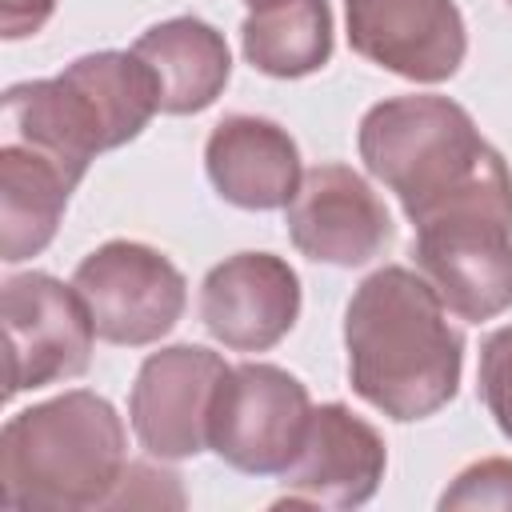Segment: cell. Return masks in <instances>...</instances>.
Instances as JSON below:
<instances>
[{
  "instance_id": "1",
  "label": "cell",
  "mask_w": 512,
  "mask_h": 512,
  "mask_svg": "<svg viewBox=\"0 0 512 512\" xmlns=\"http://www.w3.org/2000/svg\"><path fill=\"white\" fill-rule=\"evenodd\" d=\"M344 352L352 392L388 420H428L460 392L464 336L448 324L436 288L404 264H384L356 284L344 308Z\"/></svg>"
},
{
  "instance_id": "2",
  "label": "cell",
  "mask_w": 512,
  "mask_h": 512,
  "mask_svg": "<svg viewBox=\"0 0 512 512\" xmlns=\"http://www.w3.org/2000/svg\"><path fill=\"white\" fill-rule=\"evenodd\" d=\"M124 468V420L92 388L20 408L0 428V504L16 512L108 508Z\"/></svg>"
},
{
  "instance_id": "3",
  "label": "cell",
  "mask_w": 512,
  "mask_h": 512,
  "mask_svg": "<svg viewBox=\"0 0 512 512\" xmlns=\"http://www.w3.org/2000/svg\"><path fill=\"white\" fill-rule=\"evenodd\" d=\"M356 148L364 168L396 192L412 224L508 172L504 156L480 136L468 108L436 92L372 104L360 116Z\"/></svg>"
},
{
  "instance_id": "4",
  "label": "cell",
  "mask_w": 512,
  "mask_h": 512,
  "mask_svg": "<svg viewBox=\"0 0 512 512\" xmlns=\"http://www.w3.org/2000/svg\"><path fill=\"white\" fill-rule=\"evenodd\" d=\"M412 256L440 304L468 324L512 308V176H496L412 224Z\"/></svg>"
},
{
  "instance_id": "5",
  "label": "cell",
  "mask_w": 512,
  "mask_h": 512,
  "mask_svg": "<svg viewBox=\"0 0 512 512\" xmlns=\"http://www.w3.org/2000/svg\"><path fill=\"white\" fill-rule=\"evenodd\" d=\"M312 400L300 376L280 364H232L208 416V448L248 476H284L296 460Z\"/></svg>"
},
{
  "instance_id": "6",
  "label": "cell",
  "mask_w": 512,
  "mask_h": 512,
  "mask_svg": "<svg viewBox=\"0 0 512 512\" xmlns=\"http://www.w3.org/2000/svg\"><path fill=\"white\" fill-rule=\"evenodd\" d=\"M76 292L84 296L96 336L124 348H144L168 336L188 304L184 272L152 244L108 240L92 248L76 272Z\"/></svg>"
},
{
  "instance_id": "7",
  "label": "cell",
  "mask_w": 512,
  "mask_h": 512,
  "mask_svg": "<svg viewBox=\"0 0 512 512\" xmlns=\"http://www.w3.org/2000/svg\"><path fill=\"white\" fill-rule=\"evenodd\" d=\"M0 308L8 340V396L88 372L96 324L76 284H64L52 272H20L4 280Z\"/></svg>"
},
{
  "instance_id": "8",
  "label": "cell",
  "mask_w": 512,
  "mask_h": 512,
  "mask_svg": "<svg viewBox=\"0 0 512 512\" xmlns=\"http://www.w3.org/2000/svg\"><path fill=\"white\" fill-rule=\"evenodd\" d=\"M232 364L204 344H168L148 352L132 392L128 424L156 460H192L208 448V416L216 388Z\"/></svg>"
},
{
  "instance_id": "9",
  "label": "cell",
  "mask_w": 512,
  "mask_h": 512,
  "mask_svg": "<svg viewBox=\"0 0 512 512\" xmlns=\"http://www.w3.org/2000/svg\"><path fill=\"white\" fill-rule=\"evenodd\" d=\"M284 224L300 256L332 268H360L396 236L384 200L348 164L308 168L292 204L284 208Z\"/></svg>"
},
{
  "instance_id": "10",
  "label": "cell",
  "mask_w": 512,
  "mask_h": 512,
  "mask_svg": "<svg viewBox=\"0 0 512 512\" xmlns=\"http://www.w3.org/2000/svg\"><path fill=\"white\" fill-rule=\"evenodd\" d=\"M344 24L356 56L416 84L452 80L468 52L456 0H344Z\"/></svg>"
},
{
  "instance_id": "11",
  "label": "cell",
  "mask_w": 512,
  "mask_h": 512,
  "mask_svg": "<svg viewBox=\"0 0 512 512\" xmlns=\"http://www.w3.org/2000/svg\"><path fill=\"white\" fill-rule=\"evenodd\" d=\"M384 468V436L348 404H320L308 416L300 452L284 468V496L272 508H360L376 496Z\"/></svg>"
},
{
  "instance_id": "12",
  "label": "cell",
  "mask_w": 512,
  "mask_h": 512,
  "mask_svg": "<svg viewBox=\"0 0 512 512\" xmlns=\"http://www.w3.org/2000/svg\"><path fill=\"white\" fill-rule=\"evenodd\" d=\"M300 320V276L276 252H236L200 284V324L232 352H268Z\"/></svg>"
},
{
  "instance_id": "13",
  "label": "cell",
  "mask_w": 512,
  "mask_h": 512,
  "mask_svg": "<svg viewBox=\"0 0 512 512\" xmlns=\"http://www.w3.org/2000/svg\"><path fill=\"white\" fill-rule=\"evenodd\" d=\"M204 172L220 200L244 208V212H272L288 208L304 168L300 148L268 116H224L204 144Z\"/></svg>"
},
{
  "instance_id": "14",
  "label": "cell",
  "mask_w": 512,
  "mask_h": 512,
  "mask_svg": "<svg viewBox=\"0 0 512 512\" xmlns=\"http://www.w3.org/2000/svg\"><path fill=\"white\" fill-rule=\"evenodd\" d=\"M132 52L152 68L160 88V112L192 116L216 104L232 76V52L220 28L200 16H172L144 28Z\"/></svg>"
},
{
  "instance_id": "15",
  "label": "cell",
  "mask_w": 512,
  "mask_h": 512,
  "mask_svg": "<svg viewBox=\"0 0 512 512\" xmlns=\"http://www.w3.org/2000/svg\"><path fill=\"white\" fill-rule=\"evenodd\" d=\"M76 180L44 152L4 140L0 144V260L20 264L40 256L68 208Z\"/></svg>"
},
{
  "instance_id": "16",
  "label": "cell",
  "mask_w": 512,
  "mask_h": 512,
  "mask_svg": "<svg viewBox=\"0 0 512 512\" xmlns=\"http://www.w3.org/2000/svg\"><path fill=\"white\" fill-rule=\"evenodd\" d=\"M60 80L80 100L100 140V152H112L136 140L148 128V120L160 112L156 76L136 52H116V48L84 52L72 64H64Z\"/></svg>"
},
{
  "instance_id": "17",
  "label": "cell",
  "mask_w": 512,
  "mask_h": 512,
  "mask_svg": "<svg viewBox=\"0 0 512 512\" xmlns=\"http://www.w3.org/2000/svg\"><path fill=\"white\" fill-rule=\"evenodd\" d=\"M328 0H260L240 24L244 60L276 80H300L332 60Z\"/></svg>"
},
{
  "instance_id": "18",
  "label": "cell",
  "mask_w": 512,
  "mask_h": 512,
  "mask_svg": "<svg viewBox=\"0 0 512 512\" xmlns=\"http://www.w3.org/2000/svg\"><path fill=\"white\" fill-rule=\"evenodd\" d=\"M440 508H512V460L488 456L468 464L452 488H444Z\"/></svg>"
},
{
  "instance_id": "19",
  "label": "cell",
  "mask_w": 512,
  "mask_h": 512,
  "mask_svg": "<svg viewBox=\"0 0 512 512\" xmlns=\"http://www.w3.org/2000/svg\"><path fill=\"white\" fill-rule=\"evenodd\" d=\"M480 396L496 428L512 440V324L496 328L480 348Z\"/></svg>"
},
{
  "instance_id": "20",
  "label": "cell",
  "mask_w": 512,
  "mask_h": 512,
  "mask_svg": "<svg viewBox=\"0 0 512 512\" xmlns=\"http://www.w3.org/2000/svg\"><path fill=\"white\" fill-rule=\"evenodd\" d=\"M160 488H180V476L176 472H164V468H152V464H140V460H128V468H124V476H120V484H116V492H112V500H108V508H132V504H184L180 496H164Z\"/></svg>"
},
{
  "instance_id": "21",
  "label": "cell",
  "mask_w": 512,
  "mask_h": 512,
  "mask_svg": "<svg viewBox=\"0 0 512 512\" xmlns=\"http://www.w3.org/2000/svg\"><path fill=\"white\" fill-rule=\"evenodd\" d=\"M52 12H56V0H0V36L4 40L36 36Z\"/></svg>"
},
{
  "instance_id": "22",
  "label": "cell",
  "mask_w": 512,
  "mask_h": 512,
  "mask_svg": "<svg viewBox=\"0 0 512 512\" xmlns=\"http://www.w3.org/2000/svg\"><path fill=\"white\" fill-rule=\"evenodd\" d=\"M244 4H248V8H252V4H260V0H244Z\"/></svg>"
},
{
  "instance_id": "23",
  "label": "cell",
  "mask_w": 512,
  "mask_h": 512,
  "mask_svg": "<svg viewBox=\"0 0 512 512\" xmlns=\"http://www.w3.org/2000/svg\"><path fill=\"white\" fill-rule=\"evenodd\" d=\"M508 4H512V0H508Z\"/></svg>"
}]
</instances>
